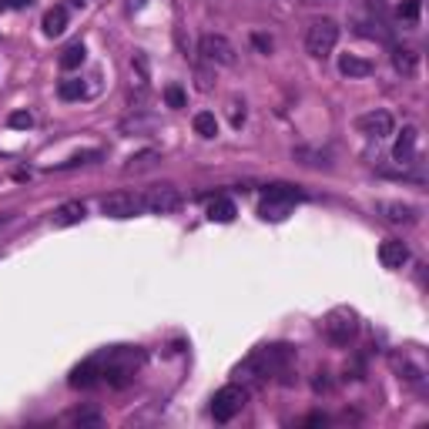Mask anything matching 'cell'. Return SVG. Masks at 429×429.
Here are the masks:
<instances>
[{
    "label": "cell",
    "instance_id": "d6986e66",
    "mask_svg": "<svg viewBox=\"0 0 429 429\" xmlns=\"http://www.w3.org/2000/svg\"><path fill=\"white\" fill-rule=\"evenodd\" d=\"M84 57H87V51H84V44L77 41V44H71L67 51L61 54V67H64V71H74V67L84 64Z\"/></svg>",
    "mask_w": 429,
    "mask_h": 429
},
{
    "label": "cell",
    "instance_id": "5b68a950",
    "mask_svg": "<svg viewBox=\"0 0 429 429\" xmlns=\"http://www.w3.org/2000/svg\"><path fill=\"white\" fill-rule=\"evenodd\" d=\"M141 202H145V211L171 215V211L181 208V191H178L175 185H154V188H148V191L141 195Z\"/></svg>",
    "mask_w": 429,
    "mask_h": 429
},
{
    "label": "cell",
    "instance_id": "3957f363",
    "mask_svg": "<svg viewBox=\"0 0 429 429\" xmlns=\"http://www.w3.org/2000/svg\"><path fill=\"white\" fill-rule=\"evenodd\" d=\"M335 44H339V24L335 21H312L308 30H305V51L312 54V57H328V54L335 51Z\"/></svg>",
    "mask_w": 429,
    "mask_h": 429
},
{
    "label": "cell",
    "instance_id": "8fae6325",
    "mask_svg": "<svg viewBox=\"0 0 429 429\" xmlns=\"http://www.w3.org/2000/svg\"><path fill=\"white\" fill-rule=\"evenodd\" d=\"M416 138H419V131L412 125L403 127V134L396 138V148H393V158L399 161V165H412V158H416Z\"/></svg>",
    "mask_w": 429,
    "mask_h": 429
},
{
    "label": "cell",
    "instance_id": "f546056e",
    "mask_svg": "<svg viewBox=\"0 0 429 429\" xmlns=\"http://www.w3.org/2000/svg\"><path fill=\"white\" fill-rule=\"evenodd\" d=\"M242 121H245V104H231V125L235 127H242Z\"/></svg>",
    "mask_w": 429,
    "mask_h": 429
},
{
    "label": "cell",
    "instance_id": "30bf717a",
    "mask_svg": "<svg viewBox=\"0 0 429 429\" xmlns=\"http://www.w3.org/2000/svg\"><path fill=\"white\" fill-rule=\"evenodd\" d=\"M379 262H382L386 269H403L406 262H409L406 242H399V238H386V242L379 245Z\"/></svg>",
    "mask_w": 429,
    "mask_h": 429
},
{
    "label": "cell",
    "instance_id": "e575fe53",
    "mask_svg": "<svg viewBox=\"0 0 429 429\" xmlns=\"http://www.w3.org/2000/svg\"><path fill=\"white\" fill-rule=\"evenodd\" d=\"M7 218H10V215H7V211H0V225H3V222H7Z\"/></svg>",
    "mask_w": 429,
    "mask_h": 429
},
{
    "label": "cell",
    "instance_id": "4dcf8cb0",
    "mask_svg": "<svg viewBox=\"0 0 429 429\" xmlns=\"http://www.w3.org/2000/svg\"><path fill=\"white\" fill-rule=\"evenodd\" d=\"M255 48H258V51H272V41L262 37V34H255Z\"/></svg>",
    "mask_w": 429,
    "mask_h": 429
},
{
    "label": "cell",
    "instance_id": "83f0119b",
    "mask_svg": "<svg viewBox=\"0 0 429 429\" xmlns=\"http://www.w3.org/2000/svg\"><path fill=\"white\" fill-rule=\"evenodd\" d=\"M71 419H74L77 426H98V423H101V416H98V412H74Z\"/></svg>",
    "mask_w": 429,
    "mask_h": 429
},
{
    "label": "cell",
    "instance_id": "9a60e30c",
    "mask_svg": "<svg viewBox=\"0 0 429 429\" xmlns=\"http://www.w3.org/2000/svg\"><path fill=\"white\" fill-rule=\"evenodd\" d=\"M339 71L346 77H369L376 67H373V61H366V57H355V54H342L339 57Z\"/></svg>",
    "mask_w": 429,
    "mask_h": 429
},
{
    "label": "cell",
    "instance_id": "5bb4252c",
    "mask_svg": "<svg viewBox=\"0 0 429 429\" xmlns=\"http://www.w3.org/2000/svg\"><path fill=\"white\" fill-rule=\"evenodd\" d=\"M235 215H238V208H235V202H231V198H225V195L211 198V205H208V222L228 225V222H235Z\"/></svg>",
    "mask_w": 429,
    "mask_h": 429
},
{
    "label": "cell",
    "instance_id": "ffe728a7",
    "mask_svg": "<svg viewBox=\"0 0 429 429\" xmlns=\"http://www.w3.org/2000/svg\"><path fill=\"white\" fill-rule=\"evenodd\" d=\"M57 94H61V101H81V98H84V81H74V77L61 81V84H57Z\"/></svg>",
    "mask_w": 429,
    "mask_h": 429
},
{
    "label": "cell",
    "instance_id": "1f68e13d",
    "mask_svg": "<svg viewBox=\"0 0 429 429\" xmlns=\"http://www.w3.org/2000/svg\"><path fill=\"white\" fill-rule=\"evenodd\" d=\"M34 0H10V7H17V10H24V7H30Z\"/></svg>",
    "mask_w": 429,
    "mask_h": 429
},
{
    "label": "cell",
    "instance_id": "d6a6232c",
    "mask_svg": "<svg viewBox=\"0 0 429 429\" xmlns=\"http://www.w3.org/2000/svg\"><path fill=\"white\" fill-rule=\"evenodd\" d=\"M131 7H134V10H141V7H145V0H131Z\"/></svg>",
    "mask_w": 429,
    "mask_h": 429
},
{
    "label": "cell",
    "instance_id": "cb8c5ba5",
    "mask_svg": "<svg viewBox=\"0 0 429 429\" xmlns=\"http://www.w3.org/2000/svg\"><path fill=\"white\" fill-rule=\"evenodd\" d=\"M145 127H154L151 118H127V121H121V131H125V134H131V131L138 134V131H145Z\"/></svg>",
    "mask_w": 429,
    "mask_h": 429
},
{
    "label": "cell",
    "instance_id": "d4e9b609",
    "mask_svg": "<svg viewBox=\"0 0 429 429\" xmlns=\"http://www.w3.org/2000/svg\"><path fill=\"white\" fill-rule=\"evenodd\" d=\"M165 101H168V107H185V91H181L178 84L165 87Z\"/></svg>",
    "mask_w": 429,
    "mask_h": 429
},
{
    "label": "cell",
    "instance_id": "ac0fdd59",
    "mask_svg": "<svg viewBox=\"0 0 429 429\" xmlns=\"http://www.w3.org/2000/svg\"><path fill=\"white\" fill-rule=\"evenodd\" d=\"M262 198H275V202L295 205V202H302L305 195L299 191V188H292V185H269V188L262 191Z\"/></svg>",
    "mask_w": 429,
    "mask_h": 429
},
{
    "label": "cell",
    "instance_id": "277c9868",
    "mask_svg": "<svg viewBox=\"0 0 429 429\" xmlns=\"http://www.w3.org/2000/svg\"><path fill=\"white\" fill-rule=\"evenodd\" d=\"M245 399H249L245 386H238V382L222 386V389L215 393V399H211V416H215V423H231V419L242 412Z\"/></svg>",
    "mask_w": 429,
    "mask_h": 429
},
{
    "label": "cell",
    "instance_id": "484cf974",
    "mask_svg": "<svg viewBox=\"0 0 429 429\" xmlns=\"http://www.w3.org/2000/svg\"><path fill=\"white\" fill-rule=\"evenodd\" d=\"M7 125L10 127H30L34 125V114H30V111H14V114L7 118Z\"/></svg>",
    "mask_w": 429,
    "mask_h": 429
},
{
    "label": "cell",
    "instance_id": "6da1fadb",
    "mask_svg": "<svg viewBox=\"0 0 429 429\" xmlns=\"http://www.w3.org/2000/svg\"><path fill=\"white\" fill-rule=\"evenodd\" d=\"M289 359H292V349H289V346H265V349H258V353L249 355V359L238 366V373H235V376L262 382V379L282 373V369L289 366Z\"/></svg>",
    "mask_w": 429,
    "mask_h": 429
},
{
    "label": "cell",
    "instance_id": "836d02e7",
    "mask_svg": "<svg viewBox=\"0 0 429 429\" xmlns=\"http://www.w3.org/2000/svg\"><path fill=\"white\" fill-rule=\"evenodd\" d=\"M10 7V0H0V10H7Z\"/></svg>",
    "mask_w": 429,
    "mask_h": 429
},
{
    "label": "cell",
    "instance_id": "2e32d148",
    "mask_svg": "<svg viewBox=\"0 0 429 429\" xmlns=\"http://www.w3.org/2000/svg\"><path fill=\"white\" fill-rule=\"evenodd\" d=\"M64 30H67V10L64 7H51L44 14V34L48 37H61Z\"/></svg>",
    "mask_w": 429,
    "mask_h": 429
},
{
    "label": "cell",
    "instance_id": "8992f818",
    "mask_svg": "<svg viewBox=\"0 0 429 429\" xmlns=\"http://www.w3.org/2000/svg\"><path fill=\"white\" fill-rule=\"evenodd\" d=\"M198 54H202L208 64H218V67H231L235 64V48L222 34H205L202 41H198Z\"/></svg>",
    "mask_w": 429,
    "mask_h": 429
},
{
    "label": "cell",
    "instance_id": "7a4b0ae2",
    "mask_svg": "<svg viewBox=\"0 0 429 429\" xmlns=\"http://www.w3.org/2000/svg\"><path fill=\"white\" fill-rule=\"evenodd\" d=\"M322 332H326V339L332 346H349L359 335V315L353 308H332L322 319Z\"/></svg>",
    "mask_w": 429,
    "mask_h": 429
},
{
    "label": "cell",
    "instance_id": "7402d4cb",
    "mask_svg": "<svg viewBox=\"0 0 429 429\" xmlns=\"http://www.w3.org/2000/svg\"><path fill=\"white\" fill-rule=\"evenodd\" d=\"M393 61H396V67H399L403 74H412V71H416V54L412 51H396Z\"/></svg>",
    "mask_w": 429,
    "mask_h": 429
},
{
    "label": "cell",
    "instance_id": "7c38bea8",
    "mask_svg": "<svg viewBox=\"0 0 429 429\" xmlns=\"http://www.w3.org/2000/svg\"><path fill=\"white\" fill-rule=\"evenodd\" d=\"M98 379H101V362L87 359V362H81L74 373H71V386L74 389H91V386H98Z\"/></svg>",
    "mask_w": 429,
    "mask_h": 429
},
{
    "label": "cell",
    "instance_id": "52a82bcc",
    "mask_svg": "<svg viewBox=\"0 0 429 429\" xmlns=\"http://www.w3.org/2000/svg\"><path fill=\"white\" fill-rule=\"evenodd\" d=\"M101 211L107 218H134V215L145 211V202L134 191H114V195H107L101 202Z\"/></svg>",
    "mask_w": 429,
    "mask_h": 429
},
{
    "label": "cell",
    "instance_id": "44dd1931",
    "mask_svg": "<svg viewBox=\"0 0 429 429\" xmlns=\"http://www.w3.org/2000/svg\"><path fill=\"white\" fill-rule=\"evenodd\" d=\"M195 131H198V138H215V134H218V121H215V114H211V111L195 114Z\"/></svg>",
    "mask_w": 429,
    "mask_h": 429
},
{
    "label": "cell",
    "instance_id": "9c48e42d",
    "mask_svg": "<svg viewBox=\"0 0 429 429\" xmlns=\"http://www.w3.org/2000/svg\"><path fill=\"white\" fill-rule=\"evenodd\" d=\"M376 211L389 225H416V218H419V211H416L412 205H403V202H379Z\"/></svg>",
    "mask_w": 429,
    "mask_h": 429
},
{
    "label": "cell",
    "instance_id": "f1b7e54d",
    "mask_svg": "<svg viewBox=\"0 0 429 429\" xmlns=\"http://www.w3.org/2000/svg\"><path fill=\"white\" fill-rule=\"evenodd\" d=\"M154 161H158V154L145 151V154H138V158H131V165H127V168H148V165H154Z\"/></svg>",
    "mask_w": 429,
    "mask_h": 429
},
{
    "label": "cell",
    "instance_id": "d590c367",
    "mask_svg": "<svg viewBox=\"0 0 429 429\" xmlns=\"http://www.w3.org/2000/svg\"><path fill=\"white\" fill-rule=\"evenodd\" d=\"M71 3H74V7H84V0H71Z\"/></svg>",
    "mask_w": 429,
    "mask_h": 429
},
{
    "label": "cell",
    "instance_id": "ba28073f",
    "mask_svg": "<svg viewBox=\"0 0 429 429\" xmlns=\"http://www.w3.org/2000/svg\"><path fill=\"white\" fill-rule=\"evenodd\" d=\"M355 127L366 134V138H389L393 134V127H396V121H393V114L389 111H369V114H359L355 118Z\"/></svg>",
    "mask_w": 429,
    "mask_h": 429
},
{
    "label": "cell",
    "instance_id": "4fadbf2b",
    "mask_svg": "<svg viewBox=\"0 0 429 429\" xmlns=\"http://www.w3.org/2000/svg\"><path fill=\"white\" fill-rule=\"evenodd\" d=\"M84 215H87V208H84L81 202H67V205H61V208L54 211L51 222H54V228H67V225L84 222Z\"/></svg>",
    "mask_w": 429,
    "mask_h": 429
},
{
    "label": "cell",
    "instance_id": "e0dca14e",
    "mask_svg": "<svg viewBox=\"0 0 429 429\" xmlns=\"http://www.w3.org/2000/svg\"><path fill=\"white\" fill-rule=\"evenodd\" d=\"M289 211H292V205L275 202V198H262V205H258V215H262L265 222H285Z\"/></svg>",
    "mask_w": 429,
    "mask_h": 429
},
{
    "label": "cell",
    "instance_id": "603a6c76",
    "mask_svg": "<svg viewBox=\"0 0 429 429\" xmlns=\"http://www.w3.org/2000/svg\"><path fill=\"white\" fill-rule=\"evenodd\" d=\"M101 151H81V154H71L67 161H61L57 168H77V165H87V161H98Z\"/></svg>",
    "mask_w": 429,
    "mask_h": 429
},
{
    "label": "cell",
    "instance_id": "4316f807",
    "mask_svg": "<svg viewBox=\"0 0 429 429\" xmlns=\"http://www.w3.org/2000/svg\"><path fill=\"white\" fill-rule=\"evenodd\" d=\"M399 17H403V21H419V0H403Z\"/></svg>",
    "mask_w": 429,
    "mask_h": 429
}]
</instances>
